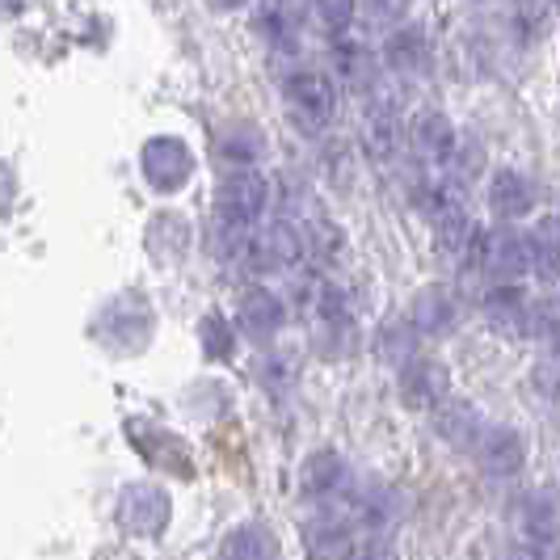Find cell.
Listing matches in <instances>:
<instances>
[{"label":"cell","mask_w":560,"mask_h":560,"mask_svg":"<svg viewBox=\"0 0 560 560\" xmlns=\"http://www.w3.org/2000/svg\"><path fill=\"white\" fill-rule=\"evenodd\" d=\"M9 190H13V177H9V168L0 165V207H4V198H9Z\"/></svg>","instance_id":"cell-35"},{"label":"cell","mask_w":560,"mask_h":560,"mask_svg":"<svg viewBox=\"0 0 560 560\" xmlns=\"http://www.w3.org/2000/svg\"><path fill=\"white\" fill-rule=\"evenodd\" d=\"M350 560H396V548L393 544H384V539H371L363 548H354V557Z\"/></svg>","instance_id":"cell-33"},{"label":"cell","mask_w":560,"mask_h":560,"mask_svg":"<svg viewBox=\"0 0 560 560\" xmlns=\"http://www.w3.org/2000/svg\"><path fill=\"white\" fill-rule=\"evenodd\" d=\"M334 63H337V77L350 84V89H371L380 81V56L359 43V38H346V34H334Z\"/></svg>","instance_id":"cell-18"},{"label":"cell","mask_w":560,"mask_h":560,"mask_svg":"<svg viewBox=\"0 0 560 560\" xmlns=\"http://www.w3.org/2000/svg\"><path fill=\"white\" fill-rule=\"evenodd\" d=\"M532 393L539 396L544 405H557L560 409V354H544V359L532 366Z\"/></svg>","instance_id":"cell-29"},{"label":"cell","mask_w":560,"mask_h":560,"mask_svg":"<svg viewBox=\"0 0 560 560\" xmlns=\"http://www.w3.org/2000/svg\"><path fill=\"white\" fill-rule=\"evenodd\" d=\"M236 320H241V329H245L253 341H266V337H275L282 329L287 308H282V300L275 291L249 287V291L241 295V304H236Z\"/></svg>","instance_id":"cell-15"},{"label":"cell","mask_w":560,"mask_h":560,"mask_svg":"<svg viewBox=\"0 0 560 560\" xmlns=\"http://www.w3.org/2000/svg\"><path fill=\"white\" fill-rule=\"evenodd\" d=\"M396 393L400 400L409 405V409H418V413H430L443 396H451V375L443 363H434V359H409L405 366H396Z\"/></svg>","instance_id":"cell-7"},{"label":"cell","mask_w":560,"mask_h":560,"mask_svg":"<svg viewBox=\"0 0 560 560\" xmlns=\"http://www.w3.org/2000/svg\"><path fill=\"white\" fill-rule=\"evenodd\" d=\"M527 337L560 350V295L532 300V312H527Z\"/></svg>","instance_id":"cell-27"},{"label":"cell","mask_w":560,"mask_h":560,"mask_svg":"<svg viewBox=\"0 0 560 560\" xmlns=\"http://www.w3.org/2000/svg\"><path fill=\"white\" fill-rule=\"evenodd\" d=\"M532 241V275L544 282H560V215H544L535 232H527Z\"/></svg>","instance_id":"cell-21"},{"label":"cell","mask_w":560,"mask_h":560,"mask_svg":"<svg viewBox=\"0 0 560 560\" xmlns=\"http://www.w3.org/2000/svg\"><path fill=\"white\" fill-rule=\"evenodd\" d=\"M418 346H421V337L409 320H388V325L375 334V354H380V363H388V366H405L409 359H418Z\"/></svg>","instance_id":"cell-23"},{"label":"cell","mask_w":560,"mask_h":560,"mask_svg":"<svg viewBox=\"0 0 560 560\" xmlns=\"http://www.w3.org/2000/svg\"><path fill=\"white\" fill-rule=\"evenodd\" d=\"M245 257L257 270H291L304 257V236L291 220H275V224L257 228L245 241Z\"/></svg>","instance_id":"cell-6"},{"label":"cell","mask_w":560,"mask_h":560,"mask_svg":"<svg viewBox=\"0 0 560 560\" xmlns=\"http://www.w3.org/2000/svg\"><path fill=\"white\" fill-rule=\"evenodd\" d=\"M354 518H359L363 527H371V532L388 527L396 518V493L393 489H380V485L359 493V498H354Z\"/></svg>","instance_id":"cell-26"},{"label":"cell","mask_w":560,"mask_h":560,"mask_svg":"<svg viewBox=\"0 0 560 560\" xmlns=\"http://www.w3.org/2000/svg\"><path fill=\"white\" fill-rule=\"evenodd\" d=\"M282 102H287V110L300 127L320 131L337 110V84L316 68H295L282 81Z\"/></svg>","instance_id":"cell-3"},{"label":"cell","mask_w":560,"mask_h":560,"mask_svg":"<svg viewBox=\"0 0 560 560\" xmlns=\"http://www.w3.org/2000/svg\"><path fill=\"white\" fill-rule=\"evenodd\" d=\"M140 168H143V177H148V186H156L161 195H173V190H182V186L190 182L195 156H190V148H186L182 140L156 136V140L143 143Z\"/></svg>","instance_id":"cell-4"},{"label":"cell","mask_w":560,"mask_h":560,"mask_svg":"<svg viewBox=\"0 0 560 560\" xmlns=\"http://www.w3.org/2000/svg\"><path fill=\"white\" fill-rule=\"evenodd\" d=\"M434 434L443 439V443H451V447H472L480 434V413L468 405V400H459V396H443L434 409Z\"/></svg>","instance_id":"cell-17"},{"label":"cell","mask_w":560,"mask_h":560,"mask_svg":"<svg viewBox=\"0 0 560 560\" xmlns=\"http://www.w3.org/2000/svg\"><path fill=\"white\" fill-rule=\"evenodd\" d=\"M472 455L485 477H514L527 464V439L514 425H480Z\"/></svg>","instance_id":"cell-5"},{"label":"cell","mask_w":560,"mask_h":560,"mask_svg":"<svg viewBox=\"0 0 560 560\" xmlns=\"http://www.w3.org/2000/svg\"><path fill=\"white\" fill-rule=\"evenodd\" d=\"M480 312L489 320V329L502 337H527V312L532 300L518 291V282H489L480 295Z\"/></svg>","instance_id":"cell-10"},{"label":"cell","mask_w":560,"mask_h":560,"mask_svg":"<svg viewBox=\"0 0 560 560\" xmlns=\"http://www.w3.org/2000/svg\"><path fill=\"white\" fill-rule=\"evenodd\" d=\"M405 320L418 329V337H447L459 320V300L447 287H421L418 295L409 300Z\"/></svg>","instance_id":"cell-12"},{"label":"cell","mask_w":560,"mask_h":560,"mask_svg":"<svg viewBox=\"0 0 560 560\" xmlns=\"http://www.w3.org/2000/svg\"><path fill=\"white\" fill-rule=\"evenodd\" d=\"M308 18L325 34H346L359 18V0H308Z\"/></svg>","instance_id":"cell-28"},{"label":"cell","mask_w":560,"mask_h":560,"mask_svg":"<svg viewBox=\"0 0 560 560\" xmlns=\"http://www.w3.org/2000/svg\"><path fill=\"white\" fill-rule=\"evenodd\" d=\"M202 350L211 359H228L232 354V329H228L220 316H207L202 320Z\"/></svg>","instance_id":"cell-31"},{"label":"cell","mask_w":560,"mask_h":560,"mask_svg":"<svg viewBox=\"0 0 560 560\" xmlns=\"http://www.w3.org/2000/svg\"><path fill=\"white\" fill-rule=\"evenodd\" d=\"M257 30H261V34H266L275 47H291V43H295V18H291V9H282V4L261 9Z\"/></svg>","instance_id":"cell-30"},{"label":"cell","mask_w":560,"mask_h":560,"mask_svg":"<svg viewBox=\"0 0 560 560\" xmlns=\"http://www.w3.org/2000/svg\"><path fill=\"white\" fill-rule=\"evenodd\" d=\"M510 560H552V557H548V544H535V539H527V544L510 548Z\"/></svg>","instance_id":"cell-34"},{"label":"cell","mask_w":560,"mask_h":560,"mask_svg":"<svg viewBox=\"0 0 560 560\" xmlns=\"http://www.w3.org/2000/svg\"><path fill=\"white\" fill-rule=\"evenodd\" d=\"M215 152H220V161L236 168H249L257 156H266V136L253 127V122H232L220 143H215Z\"/></svg>","instance_id":"cell-22"},{"label":"cell","mask_w":560,"mask_h":560,"mask_svg":"<svg viewBox=\"0 0 560 560\" xmlns=\"http://www.w3.org/2000/svg\"><path fill=\"white\" fill-rule=\"evenodd\" d=\"M548 4H557V9H560V0H548Z\"/></svg>","instance_id":"cell-37"},{"label":"cell","mask_w":560,"mask_h":560,"mask_svg":"<svg viewBox=\"0 0 560 560\" xmlns=\"http://www.w3.org/2000/svg\"><path fill=\"white\" fill-rule=\"evenodd\" d=\"M548 4L544 0H514L510 4V34L518 43H539L548 34Z\"/></svg>","instance_id":"cell-25"},{"label":"cell","mask_w":560,"mask_h":560,"mask_svg":"<svg viewBox=\"0 0 560 560\" xmlns=\"http://www.w3.org/2000/svg\"><path fill=\"white\" fill-rule=\"evenodd\" d=\"M518 523H523V535L535 539V544H560V489L544 485V489H532L523 498V510H518Z\"/></svg>","instance_id":"cell-14"},{"label":"cell","mask_w":560,"mask_h":560,"mask_svg":"<svg viewBox=\"0 0 560 560\" xmlns=\"http://www.w3.org/2000/svg\"><path fill=\"white\" fill-rule=\"evenodd\" d=\"M400 143H405V122H400V114H396L393 106H375V110L366 114V122H363L366 156L393 161L396 152H400Z\"/></svg>","instance_id":"cell-19"},{"label":"cell","mask_w":560,"mask_h":560,"mask_svg":"<svg viewBox=\"0 0 560 560\" xmlns=\"http://www.w3.org/2000/svg\"><path fill=\"white\" fill-rule=\"evenodd\" d=\"M270 202V182L253 168H236L228 173L215 190V224L220 228H236V232H249L261 211Z\"/></svg>","instance_id":"cell-2"},{"label":"cell","mask_w":560,"mask_h":560,"mask_svg":"<svg viewBox=\"0 0 560 560\" xmlns=\"http://www.w3.org/2000/svg\"><path fill=\"white\" fill-rule=\"evenodd\" d=\"M489 211L498 224H518L535 211V182L518 168H498L489 177Z\"/></svg>","instance_id":"cell-11"},{"label":"cell","mask_w":560,"mask_h":560,"mask_svg":"<svg viewBox=\"0 0 560 560\" xmlns=\"http://www.w3.org/2000/svg\"><path fill=\"white\" fill-rule=\"evenodd\" d=\"M472 266H477L480 275H489L493 282L527 279L532 275V241H527V232H518L514 224L480 232Z\"/></svg>","instance_id":"cell-1"},{"label":"cell","mask_w":560,"mask_h":560,"mask_svg":"<svg viewBox=\"0 0 560 560\" xmlns=\"http://www.w3.org/2000/svg\"><path fill=\"white\" fill-rule=\"evenodd\" d=\"M405 13H409V0H366V18L384 30L400 26Z\"/></svg>","instance_id":"cell-32"},{"label":"cell","mask_w":560,"mask_h":560,"mask_svg":"<svg viewBox=\"0 0 560 560\" xmlns=\"http://www.w3.org/2000/svg\"><path fill=\"white\" fill-rule=\"evenodd\" d=\"M405 140L418 152L421 161L430 165H447L451 152L459 148V136H455V122H451L443 110H418L405 127Z\"/></svg>","instance_id":"cell-9"},{"label":"cell","mask_w":560,"mask_h":560,"mask_svg":"<svg viewBox=\"0 0 560 560\" xmlns=\"http://www.w3.org/2000/svg\"><path fill=\"white\" fill-rule=\"evenodd\" d=\"M384 63L400 72V77H425L434 68V43L418 22H400L388 30V43H384Z\"/></svg>","instance_id":"cell-8"},{"label":"cell","mask_w":560,"mask_h":560,"mask_svg":"<svg viewBox=\"0 0 560 560\" xmlns=\"http://www.w3.org/2000/svg\"><path fill=\"white\" fill-rule=\"evenodd\" d=\"M275 539L266 527H257V523H245V527H236V532L224 539V552L220 560H275Z\"/></svg>","instance_id":"cell-24"},{"label":"cell","mask_w":560,"mask_h":560,"mask_svg":"<svg viewBox=\"0 0 560 560\" xmlns=\"http://www.w3.org/2000/svg\"><path fill=\"white\" fill-rule=\"evenodd\" d=\"M215 9H241V4H249V0H211Z\"/></svg>","instance_id":"cell-36"},{"label":"cell","mask_w":560,"mask_h":560,"mask_svg":"<svg viewBox=\"0 0 560 560\" xmlns=\"http://www.w3.org/2000/svg\"><path fill=\"white\" fill-rule=\"evenodd\" d=\"M304 548L312 560H350L359 539H354V523L350 518H312L304 527Z\"/></svg>","instance_id":"cell-16"},{"label":"cell","mask_w":560,"mask_h":560,"mask_svg":"<svg viewBox=\"0 0 560 560\" xmlns=\"http://www.w3.org/2000/svg\"><path fill=\"white\" fill-rule=\"evenodd\" d=\"M118 518L131 535H161L168 527V498L156 485H136L122 493Z\"/></svg>","instance_id":"cell-13"},{"label":"cell","mask_w":560,"mask_h":560,"mask_svg":"<svg viewBox=\"0 0 560 560\" xmlns=\"http://www.w3.org/2000/svg\"><path fill=\"white\" fill-rule=\"evenodd\" d=\"M341 485H346V459L337 451H312L300 468V489L308 498H334Z\"/></svg>","instance_id":"cell-20"}]
</instances>
